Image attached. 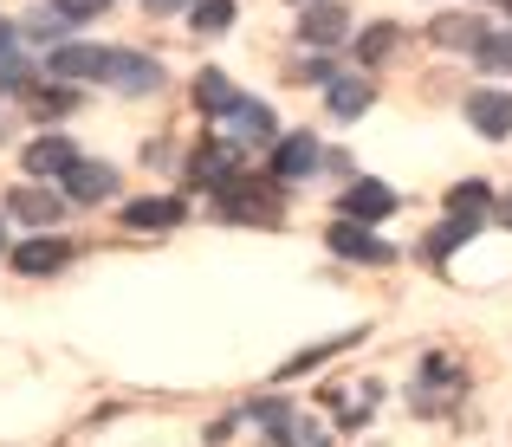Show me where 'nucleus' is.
Wrapping results in <instances>:
<instances>
[{
	"instance_id": "2eb2a0df",
	"label": "nucleus",
	"mask_w": 512,
	"mask_h": 447,
	"mask_svg": "<svg viewBox=\"0 0 512 447\" xmlns=\"http://www.w3.org/2000/svg\"><path fill=\"white\" fill-rule=\"evenodd\" d=\"M195 104H201L208 117H227V111L240 104V91L227 85V72H201V78H195Z\"/></svg>"
},
{
	"instance_id": "393cba45",
	"label": "nucleus",
	"mask_w": 512,
	"mask_h": 447,
	"mask_svg": "<svg viewBox=\"0 0 512 447\" xmlns=\"http://www.w3.org/2000/svg\"><path fill=\"white\" fill-rule=\"evenodd\" d=\"M7 46H13V26H7V20H0V59H7Z\"/></svg>"
},
{
	"instance_id": "1a4fd4ad",
	"label": "nucleus",
	"mask_w": 512,
	"mask_h": 447,
	"mask_svg": "<svg viewBox=\"0 0 512 447\" xmlns=\"http://www.w3.org/2000/svg\"><path fill=\"white\" fill-rule=\"evenodd\" d=\"M325 104H331V117H338V124H357V117L376 104V91H370V78H331V85H325Z\"/></svg>"
},
{
	"instance_id": "9d476101",
	"label": "nucleus",
	"mask_w": 512,
	"mask_h": 447,
	"mask_svg": "<svg viewBox=\"0 0 512 447\" xmlns=\"http://www.w3.org/2000/svg\"><path fill=\"white\" fill-rule=\"evenodd\" d=\"M227 124H234L240 143H279V124H273V111H266L260 98H240L234 111H227Z\"/></svg>"
},
{
	"instance_id": "f3484780",
	"label": "nucleus",
	"mask_w": 512,
	"mask_h": 447,
	"mask_svg": "<svg viewBox=\"0 0 512 447\" xmlns=\"http://www.w3.org/2000/svg\"><path fill=\"white\" fill-rule=\"evenodd\" d=\"M188 26H195V33H227V26H234V0H195V7H188Z\"/></svg>"
},
{
	"instance_id": "4468645a",
	"label": "nucleus",
	"mask_w": 512,
	"mask_h": 447,
	"mask_svg": "<svg viewBox=\"0 0 512 447\" xmlns=\"http://www.w3.org/2000/svg\"><path fill=\"white\" fill-rule=\"evenodd\" d=\"M428 39H435V46H480V39H487V26H480L474 13H441V20L428 26Z\"/></svg>"
},
{
	"instance_id": "f8f14e48",
	"label": "nucleus",
	"mask_w": 512,
	"mask_h": 447,
	"mask_svg": "<svg viewBox=\"0 0 512 447\" xmlns=\"http://www.w3.org/2000/svg\"><path fill=\"white\" fill-rule=\"evenodd\" d=\"M65 260H72V247H65V240H26V247H13V266H20L26 279H39V273H59Z\"/></svg>"
},
{
	"instance_id": "39448f33",
	"label": "nucleus",
	"mask_w": 512,
	"mask_h": 447,
	"mask_svg": "<svg viewBox=\"0 0 512 447\" xmlns=\"http://www.w3.org/2000/svg\"><path fill=\"white\" fill-rule=\"evenodd\" d=\"M338 208H344V221H357V227H376V221H389V214H396V195H389L383 182H350Z\"/></svg>"
},
{
	"instance_id": "0eeeda50",
	"label": "nucleus",
	"mask_w": 512,
	"mask_h": 447,
	"mask_svg": "<svg viewBox=\"0 0 512 447\" xmlns=\"http://www.w3.org/2000/svg\"><path fill=\"white\" fill-rule=\"evenodd\" d=\"M467 124L480 137H512V91H474L467 98Z\"/></svg>"
},
{
	"instance_id": "f257e3e1",
	"label": "nucleus",
	"mask_w": 512,
	"mask_h": 447,
	"mask_svg": "<svg viewBox=\"0 0 512 447\" xmlns=\"http://www.w3.org/2000/svg\"><path fill=\"white\" fill-rule=\"evenodd\" d=\"M46 65H52L59 85H78V78H104V85H117L124 65H130V52L124 46H52Z\"/></svg>"
},
{
	"instance_id": "cd10ccee",
	"label": "nucleus",
	"mask_w": 512,
	"mask_h": 447,
	"mask_svg": "<svg viewBox=\"0 0 512 447\" xmlns=\"http://www.w3.org/2000/svg\"><path fill=\"white\" fill-rule=\"evenodd\" d=\"M0 240H7V234H0Z\"/></svg>"
},
{
	"instance_id": "9b49d317",
	"label": "nucleus",
	"mask_w": 512,
	"mask_h": 447,
	"mask_svg": "<svg viewBox=\"0 0 512 447\" xmlns=\"http://www.w3.org/2000/svg\"><path fill=\"white\" fill-rule=\"evenodd\" d=\"M7 208L20 214V221H33V227H52L65 214V195H52V188H13Z\"/></svg>"
},
{
	"instance_id": "a878e982",
	"label": "nucleus",
	"mask_w": 512,
	"mask_h": 447,
	"mask_svg": "<svg viewBox=\"0 0 512 447\" xmlns=\"http://www.w3.org/2000/svg\"><path fill=\"white\" fill-rule=\"evenodd\" d=\"M506 221H512V214H506Z\"/></svg>"
},
{
	"instance_id": "6ab92c4d",
	"label": "nucleus",
	"mask_w": 512,
	"mask_h": 447,
	"mask_svg": "<svg viewBox=\"0 0 512 447\" xmlns=\"http://www.w3.org/2000/svg\"><path fill=\"white\" fill-rule=\"evenodd\" d=\"M448 208H454V221H480V208H487V182H461L448 195Z\"/></svg>"
},
{
	"instance_id": "b1692460",
	"label": "nucleus",
	"mask_w": 512,
	"mask_h": 447,
	"mask_svg": "<svg viewBox=\"0 0 512 447\" xmlns=\"http://www.w3.org/2000/svg\"><path fill=\"white\" fill-rule=\"evenodd\" d=\"M188 0H150V13H182Z\"/></svg>"
},
{
	"instance_id": "423d86ee",
	"label": "nucleus",
	"mask_w": 512,
	"mask_h": 447,
	"mask_svg": "<svg viewBox=\"0 0 512 447\" xmlns=\"http://www.w3.org/2000/svg\"><path fill=\"white\" fill-rule=\"evenodd\" d=\"M331 253H344V260H357V266H389V260H396V253H389L370 227H357V221L331 227Z\"/></svg>"
},
{
	"instance_id": "20e7f679",
	"label": "nucleus",
	"mask_w": 512,
	"mask_h": 447,
	"mask_svg": "<svg viewBox=\"0 0 512 447\" xmlns=\"http://www.w3.org/2000/svg\"><path fill=\"white\" fill-rule=\"evenodd\" d=\"M318 162H325V149H318L312 130H292V137H279V149H273V175L279 182H299V175L318 169Z\"/></svg>"
},
{
	"instance_id": "4be33fe9",
	"label": "nucleus",
	"mask_w": 512,
	"mask_h": 447,
	"mask_svg": "<svg viewBox=\"0 0 512 447\" xmlns=\"http://www.w3.org/2000/svg\"><path fill=\"white\" fill-rule=\"evenodd\" d=\"M467 234H474V221H448V227H441L435 240H428V260H441V253H454V247H461Z\"/></svg>"
},
{
	"instance_id": "dca6fc26",
	"label": "nucleus",
	"mask_w": 512,
	"mask_h": 447,
	"mask_svg": "<svg viewBox=\"0 0 512 447\" xmlns=\"http://www.w3.org/2000/svg\"><path fill=\"white\" fill-rule=\"evenodd\" d=\"M175 221H182V201H175V195H163V201H130V208H124V227H175Z\"/></svg>"
},
{
	"instance_id": "ddd939ff",
	"label": "nucleus",
	"mask_w": 512,
	"mask_h": 447,
	"mask_svg": "<svg viewBox=\"0 0 512 447\" xmlns=\"http://www.w3.org/2000/svg\"><path fill=\"white\" fill-rule=\"evenodd\" d=\"M78 162V149L65 143V137H39V143H26V175H65Z\"/></svg>"
},
{
	"instance_id": "5701e85b",
	"label": "nucleus",
	"mask_w": 512,
	"mask_h": 447,
	"mask_svg": "<svg viewBox=\"0 0 512 447\" xmlns=\"http://www.w3.org/2000/svg\"><path fill=\"white\" fill-rule=\"evenodd\" d=\"M104 7H111V0H52L59 20H91V13H104Z\"/></svg>"
},
{
	"instance_id": "7ed1b4c3",
	"label": "nucleus",
	"mask_w": 512,
	"mask_h": 447,
	"mask_svg": "<svg viewBox=\"0 0 512 447\" xmlns=\"http://www.w3.org/2000/svg\"><path fill=\"white\" fill-rule=\"evenodd\" d=\"M344 33H350V13L338 7V0H318V7H305V13H299V39H305L312 52L338 46Z\"/></svg>"
},
{
	"instance_id": "bb28decb",
	"label": "nucleus",
	"mask_w": 512,
	"mask_h": 447,
	"mask_svg": "<svg viewBox=\"0 0 512 447\" xmlns=\"http://www.w3.org/2000/svg\"><path fill=\"white\" fill-rule=\"evenodd\" d=\"M506 7H512V0H506Z\"/></svg>"
},
{
	"instance_id": "aec40b11",
	"label": "nucleus",
	"mask_w": 512,
	"mask_h": 447,
	"mask_svg": "<svg viewBox=\"0 0 512 447\" xmlns=\"http://www.w3.org/2000/svg\"><path fill=\"white\" fill-rule=\"evenodd\" d=\"M487 72H512V33H487L480 39V52H474Z\"/></svg>"
},
{
	"instance_id": "6e6552de",
	"label": "nucleus",
	"mask_w": 512,
	"mask_h": 447,
	"mask_svg": "<svg viewBox=\"0 0 512 447\" xmlns=\"http://www.w3.org/2000/svg\"><path fill=\"white\" fill-rule=\"evenodd\" d=\"M65 195L72 201H111L117 195V169L111 162H72V169H65Z\"/></svg>"
},
{
	"instance_id": "f03ea898",
	"label": "nucleus",
	"mask_w": 512,
	"mask_h": 447,
	"mask_svg": "<svg viewBox=\"0 0 512 447\" xmlns=\"http://www.w3.org/2000/svg\"><path fill=\"white\" fill-rule=\"evenodd\" d=\"M221 208L227 221H279V188L273 182H253V175H234V182H221Z\"/></svg>"
},
{
	"instance_id": "a211bd4d",
	"label": "nucleus",
	"mask_w": 512,
	"mask_h": 447,
	"mask_svg": "<svg viewBox=\"0 0 512 447\" xmlns=\"http://www.w3.org/2000/svg\"><path fill=\"white\" fill-rule=\"evenodd\" d=\"M72 104H78V91H72V85H46V91H33V117H46V124H52V117H65Z\"/></svg>"
},
{
	"instance_id": "412c9836",
	"label": "nucleus",
	"mask_w": 512,
	"mask_h": 447,
	"mask_svg": "<svg viewBox=\"0 0 512 447\" xmlns=\"http://www.w3.org/2000/svg\"><path fill=\"white\" fill-rule=\"evenodd\" d=\"M396 39H402V33H396V26H370V33H363V39H357V59H363V65H376V59H389V46H396Z\"/></svg>"
}]
</instances>
